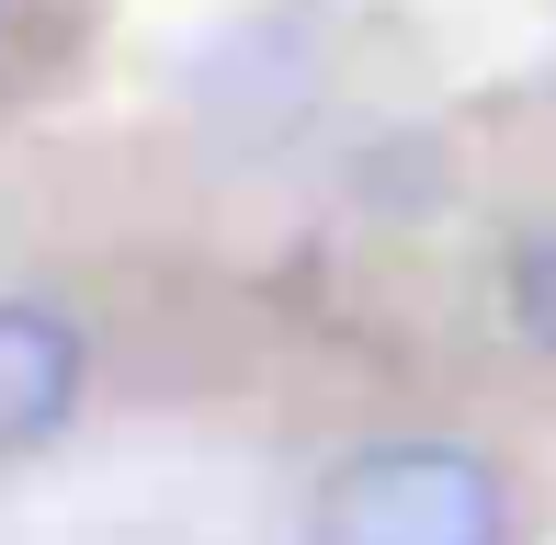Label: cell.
<instances>
[{"mask_svg":"<svg viewBox=\"0 0 556 545\" xmlns=\"http://www.w3.org/2000/svg\"><path fill=\"white\" fill-rule=\"evenodd\" d=\"M80 376H91L80 330H68L58 307H23V295H12V307H0V466L68 432V409H80Z\"/></svg>","mask_w":556,"mask_h":545,"instance_id":"7a4b0ae2","label":"cell"},{"mask_svg":"<svg viewBox=\"0 0 556 545\" xmlns=\"http://www.w3.org/2000/svg\"><path fill=\"white\" fill-rule=\"evenodd\" d=\"M307 545H511V500L466 443H364L330 466Z\"/></svg>","mask_w":556,"mask_h":545,"instance_id":"6da1fadb","label":"cell"},{"mask_svg":"<svg viewBox=\"0 0 556 545\" xmlns=\"http://www.w3.org/2000/svg\"><path fill=\"white\" fill-rule=\"evenodd\" d=\"M511 318H522V330H534L545 353H556V228L511 251Z\"/></svg>","mask_w":556,"mask_h":545,"instance_id":"3957f363","label":"cell"}]
</instances>
